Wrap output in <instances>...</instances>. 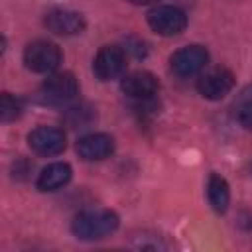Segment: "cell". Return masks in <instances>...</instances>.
Returning a JSON list of instances; mask_svg holds the SVG:
<instances>
[{"mask_svg": "<svg viewBox=\"0 0 252 252\" xmlns=\"http://www.w3.org/2000/svg\"><path fill=\"white\" fill-rule=\"evenodd\" d=\"M120 224V219L114 211L108 209H91L79 213L73 222L71 230L79 240H100L110 236Z\"/></svg>", "mask_w": 252, "mask_h": 252, "instance_id": "6da1fadb", "label": "cell"}, {"mask_svg": "<svg viewBox=\"0 0 252 252\" xmlns=\"http://www.w3.org/2000/svg\"><path fill=\"white\" fill-rule=\"evenodd\" d=\"M24 63L33 73L49 75L61 63V49L53 41L35 39L32 43H28V47H26V51H24Z\"/></svg>", "mask_w": 252, "mask_h": 252, "instance_id": "7a4b0ae2", "label": "cell"}, {"mask_svg": "<svg viewBox=\"0 0 252 252\" xmlns=\"http://www.w3.org/2000/svg\"><path fill=\"white\" fill-rule=\"evenodd\" d=\"M79 94V83L73 73L63 71V73H51L43 85H41V98L47 104L53 106H63L69 104L77 98Z\"/></svg>", "mask_w": 252, "mask_h": 252, "instance_id": "3957f363", "label": "cell"}, {"mask_svg": "<svg viewBox=\"0 0 252 252\" xmlns=\"http://www.w3.org/2000/svg\"><path fill=\"white\" fill-rule=\"evenodd\" d=\"M148 26L159 35H177L187 28V16L177 6H156L148 12Z\"/></svg>", "mask_w": 252, "mask_h": 252, "instance_id": "277c9868", "label": "cell"}, {"mask_svg": "<svg viewBox=\"0 0 252 252\" xmlns=\"http://www.w3.org/2000/svg\"><path fill=\"white\" fill-rule=\"evenodd\" d=\"M209 53L203 45H185L169 57V67L177 77H193L205 69Z\"/></svg>", "mask_w": 252, "mask_h": 252, "instance_id": "5b68a950", "label": "cell"}, {"mask_svg": "<svg viewBox=\"0 0 252 252\" xmlns=\"http://www.w3.org/2000/svg\"><path fill=\"white\" fill-rule=\"evenodd\" d=\"M93 71L100 81L118 79L126 71V53L118 45H104L98 49L93 61Z\"/></svg>", "mask_w": 252, "mask_h": 252, "instance_id": "8992f818", "label": "cell"}, {"mask_svg": "<svg viewBox=\"0 0 252 252\" xmlns=\"http://www.w3.org/2000/svg\"><path fill=\"white\" fill-rule=\"evenodd\" d=\"M28 144L37 156H57L65 150V132L57 126H37L28 134Z\"/></svg>", "mask_w": 252, "mask_h": 252, "instance_id": "52a82bcc", "label": "cell"}, {"mask_svg": "<svg viewBox=\"0 0 252 252\" xmlns=\"http://www.w3.org/2000/svg\"><path fill=\"white\" fill-rule=\"evenodd\" d=\"M232 87H234V75H232V71H228L224 67L211 69V71L203 73L197 81V91L209 100L224 98L232 91Z\"/></svg>", "mask_w": 252, "mask_h": 252, "instance_id": "ba28073f", "label": "cell"}, {"mask_svg": "<svg viewBox=\"0 0 252 252\" xmlns=\"http://www.w3.org/2000/svg\"><path fill=\"white\" fill-rule=\"evenodd\" d=\"M45 28L55 35H77L85 30V20L79 12L65 10V8H53L43 18Z\"/></svg>", "mask_w": 252, "mask_h": 252, "instance_id": "9c48e42d", "label": "cell"}, {"mask_svg": "<svg viewBox=\"0 0 252 252\" xmlns=\"http://www.w3.org/2000/svg\"><path fill=\"white\" fill-rule=\"evenodd\" d=\"M120 89L130 98L148 100L159 91V83L150 71H132V73L122 77Z\"/></svg>", "mask_w": 252, "mask_h": 252, "instance_id": "30bf717a", "label": "cell"}, {"mask_svg": "<svg viewBox=\"0 0 252 252\" xmlns=\"http://www.w3.org/2000/svg\"><path fill=\"white\" fill-rule=\"evenodd\" d=\"M112 152H114V140L110 134H104V132L87 134V136L79 138V142H77V154L85 161L106 159V158H110Z\"/></svg>", "mask_w": 252, "mask_h": 252, "instance_id": "8fae6325", "label": "cell"}, {"mask_svg": "<svg viewBox=\"0 0 252 252\" xmlns=\"http://www.w3.org/2000/svg\"><path fill=\"white\" fill-rule=\"evenodd\" d=\"M71 165L65 163V161H55V163H49L47 167L41 169V173L37 175V189L39 191H57L61 187H65L69 181H71Z\"/></svg>", "mask_w": 252, "mask_h": 252, "instance_id": "7c38bea8", "label": "cell"}, {"mask_svg": "<svg viewBox=\"0 0 252 252\" xmlns=\"http://www.w3.org/2000/svg\"><path fill=\"white\" fill-rule=\"evenodd\" d=\"M207 197H209V203L211 207L217 211V213H224L228 209V203H230V189H228V183L222 175L219 173H213L209 177V183H207Z\"/></svg>", "mask_w": 252, "mask_h": 252, "instance_id": "4fadbf2b", "label": "cell"}, {"mask_svg": "<svg viewBox=\"0 0 252 252\" xmlns=\"http://www.w3.org/2000/svg\"><path fill=\"white\" fill-rule=\"evenodd\" d=\"M24 110V104L18 96L10 94V93H2L0 96V118L2 122H12L16 120Z\"/></svg>", "mask_w": 252, "mask_h": 252, "instance_id": "5bb4252c", "label": "cell"}, {"mask_svg": "<svg viewBox=\"0 0 252 252\" xmlns=\"http://www.w3.org/2000/svg\"><path fill=\"white\" fill-rule=\"evenodd\" d=\"M238 120H240V124H242L246 130H252V102H248V104H244V106L240 108Z\"/></svg>", "mask_w": 252, "mask_h": 252, "instance_id": "9a60e30c", "label": "cell"}, {"mask_svg": "<svg viewBox=\"0 0 252 252\" xmlns=\"http://www.w3.org/2000/svg\"><path fill=\"white\" fill-rule=\"evenodd\" d=\"M128 2L138 4V6H146V4H156V2H159V0H128Z\"/></svg>", "mask_w": 252, "mask_h": 252, "instance_id": "2e32d148", "label": "cell"}]
</instances>
